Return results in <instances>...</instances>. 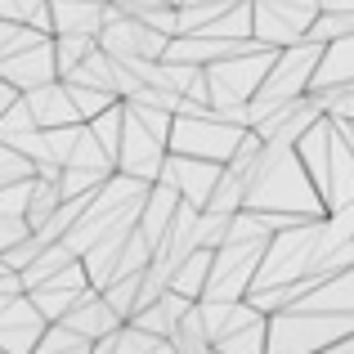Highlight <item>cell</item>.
Returning a JSON list of instances; mask_svg holds the SVG:
<instances>
[{
    "label": "cell",
    "instance_id": "cell-1",
    "mask_svg": "<svg viewBox=\"0 0 354 354\" xmlns=\"http://www.w3.org/2000/svg\"><path fill=\"white\" fill-rule=\"evenodd\" d=\"M36 354H95V341H86L81 332H72L68 323H50L45 337L36 341Z\"/></svg>",
    "mask_w": 354,
    "mask_h": 354
}]
</instances>
